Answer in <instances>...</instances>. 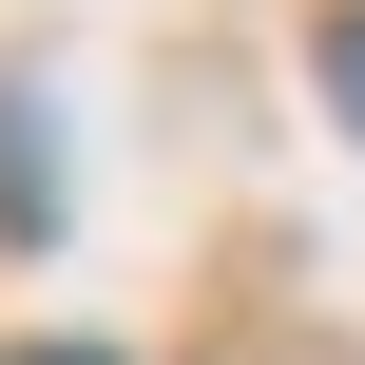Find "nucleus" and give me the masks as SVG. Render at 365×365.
I'll return each mask as SVG.
<instances>
[{
  "instance_id": "f257e3e1",
  "label": "nucleus",
  "mask_w": 365,
  "mask_h": 365,
  "mask_svg": "<svg viewBox=\"0 0 365 365\" xmlns=\"http://www.w3.org/2000/svg\"><path fill=\"white\" fill-rule=\"evenodd\" d=\"M327 115H365V19H327Z\"/></svg>"
},
{
  "instance_id": "f03ea898",
  "label": "nucleus",
  "mask_w": 365,
  "mask_h": 365,
  "mask_svg": "<svg viewBox=\"0 0 365 365\" xmlns=\"http://www.w3.org/2000/svg\"><path fill=\"white\" fill-rule=\"evenodd\" d=\"M38 365H96V346H38Z\"/></svg>"
}]
</instances>
